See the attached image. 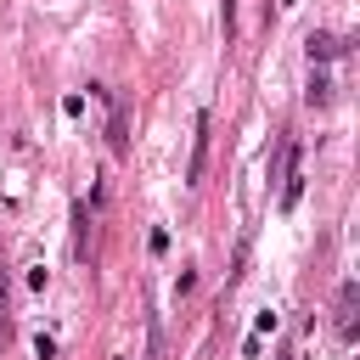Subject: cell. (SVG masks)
<instances>
[{"mask_svg":"<svg viewBox=\"0 0 360 360\" xmlns=\"http://www.w3.org/2000/svg\"><path fill=\"white\" fill-rule=\"evenodd\" d=\"M304 101H309V107H326V101H332V79H326V73H309V90H304Z\"/></svg>","mask_w":360,"mask_h":360,"instance_id":"4","label":"cell"},{"mask_svg":"<svg viewBox=\"0 0 360 360\" xmlns=\"http://www.w3.org/2000/svg\"><path fill=\"white\" fill-rule=\"evenodd\" d=\"M304 51H309V68H315V62L343 56V39H338V34H309V39H304Z\"/></svg>","mask_w":360,"mask_h":360,"instance_id":"2","label":"cell"},{"mask_svg":"<svg viewBox=\"0 0 360 360\" xmlns=\"http://www.w3.org/2000/svg\"><path fill=\"white\" fill-rule=\"evenodd\" d=\"M202 158H208V112H197V135H191V163H186V186L202 180Z\"/></svg>","mask_w":360,"mask_h":360,"instance_id":"1","label":"cell"},{"mask_svg":"<svg viewBox=\"0 0 360 360\" xmlns=\"http://www.w3.org/2000/svg\"><path fill=\"white\" fill-rule=\"evenodd\" d=\"M354 304H360V287L343 281V292H338V332L343 338H354Z\"/></svg>","mask_w":360,"mask_h":360,"instance_id":"3","label":"cell"},{"mask_svg":"<svg viewBox=\"0 0 360 360\" xmlns=\"http://www.w3.org/2000/svg\"><path fill=\"white\" fill-rule=\"evenodd\" d=\"M236 34V0H225V39Z\"/></svg>","mask_w":360,"mask_h":360,"instance_id":"6","label":"cell"},{"mask_svg":"<svg viewBox=\"0 0 360 360\" xmlns=\"http://www.w3.org/2000/svg\"><path fill=\"white\" fill-rule=\"evenodd\" d=\"M276 321H281L276 309H259V321H253V338H270V332H276Z\"/></svg>","mask_w":360,"mask_h":360,"instance_id":"5","label":"cell"}]
</instances>
